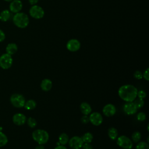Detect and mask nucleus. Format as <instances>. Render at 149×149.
I'll list each match as a JSON object with an SVG mask.
<instances>
[{"label":"nucleus","mask_w":149,"mask_h":149,"mask_svg":"<svg viewBox=\"0 0 149 149\" xmlns=\"http://www.w3.org/2000/svg\"><path fill=\"white\" fill-rule=\"evenodd\" d=\"M137 89L133 85L122 86L118 90L119 97L126 102H133L137 97Z\"/></svg>","instance_id":"nucleus-1"},{"label":"nucleus","mask_w":149,"mask_h":149,"mask_svg":"<svg viewBox=\"0 0 149 149\" xmlns=\"http://www.w3.org/2000/svg\"><path fill=\"white\" fill-rule=\"evenodd\" d=\"M14 24L20 29L26 28L29 24V17L27 14L24 12H18L14 15L12 18Z\"/></svg>","instance_id":"nucleus-2"},{"label":"nucleus","mask_w":149,"mask_h":149,"mask_svg":"<svg viewBox=\"0 0 149 149\" xmlns=\"http://www.w3.org/2000/svg\"><path fill=\"white\" fill-rule=\"evenodd\" d=\"M32 137L38 144L42 145L48 141L49 134L45 130L36 129L33 132Z\"/></svg>","instance_id":"nucleus-3"},{"label":"nucleus","mask_w":149,"mask_h":149,"mask_svg":"<svg viewBox=\"0 0 149 149\" xmlns=\"http://www.w3.org/2000/svg\"><path fill=\"white\" fill-rule=\"evenodd\" d=\"M29 14L31 17L35 19H40L44 17L45 12L42 7L37 5H34L29 9Z\"/></svg>","instance_id":"nucleus-4"},{"label":"nucleus","mask_w":149,"mask_h":149,"mask_svg":"<svg viewBox=\"0 0 149 149\" xmlns=\"http://www.w3.org/2000/svg\"><path fill=\"white\" fill-rule=\"evenodd\" d=\"M10 101L13 107L16 108H22L24 105L26 100L22 94L15 93L11 95Z\"/></svg>","instance_id":"nucleus-5"},{"label":"nucleus","mask_w":149,"mask_h":149,"mask_svg":"<svg viewBox=\"0 0 149 149\" xmlns=\"http://www.w3.org/2000/svg\"><path fill=\"white\" fill-rule=\"evenodd\" d=\"M116 143L120 147L123 149H131L133 147L132 140L128 137L124 135L118 137Z\"/></svg>","instance_id":"nucleus-6"},{"label":"nucleus","mask_w":149,"mask_h":149,"mask_svg":"<svg viewBox=\"0 0 149 149\" xmlns=\"http://www.w3.org/2000/svg\"><path fill=\"white\" fill-rule=\"evenodd\" d=\"M13 63V59L12 55L7 53L2 54L0 56V66L3 69L10 68Z\"/></svg>","instance_id":"nucleus-7"},{"label":"nucleus","mask_w":149,"mask_h":149,"mask_svg":"<svg viewBox=\"0 0 149 149\" xmlns=\"http://www.w3.org/2000/svg\"><path fill=\"white\" fill-rule=\"evenodd\" d=\"M81 47L80 41L75 38L69 40L66 44V48L70 52L77 51Z\"/></svg>","instance_id":"nucleus-8"},{"label":"nucleus","mask_w":149,"mask_h":149,"mask_svg":"<svg viewBox=\"0 0 149 149\" xmlns=\"http://www.w3.org/2000/svg\"><path fill=\"white\" fill-rule=\"evenodd\" d=\"M69 145L73 149H79L81 148L84 142L81 137L79 136H73L69 140Z\"/></svg>","instance_id":"nucleus-9"},{"label":"nucleus","mask_w":149,"mask_h":149,"mask_svg":"<svg viewBox=\"0 0 149 149\" xmlns=\"http://www.w3.org/2000/svg\"><path fill=\"white\" fill-rule=\"evenodd\" d=\"M89 121L94 126L100 125L103 121L102 116L99 112H94L91 113L89 116Z\"/></svg>","instance_id":"nucleus-10"},{"label":"nucleus","mask_w":149,"mask_h":149,"mask_svg":"<svg viewBox=\"0 0 149 149\" xmlns=\"http://www.w3.org/2000/svg\"><path fill=\"white\" fill-rule=\"evenodd\" d=\"M10 2L9 10L11 13L15 14L21 11L23 8V3L20 0H12Z\"/></svg>","instance_id":"nucleus-11"},{"label":"nucleus","mask_w":149,"mask_h":149,"mask_svg":"<svg viewBox=\"0 0 149 149\" xmlns=\"http://www.w3.org/2000/svg\"><path fill=\"white\" fill-rule=\"evenodd\" d=\"M123 111L127 115H133L136 113L137 108L133 102H127L123 105Z\"/></svg>","instance_id":"nucleus-12"},{"label":"nucleus","mask_w":149,"mask_h":149,"mask_svg":"<svg viewBox=\"0 0 149 149\" xmlns=\"http://www.w3.org/2000/svg\"><path fill=\"white\" fill-rule=\"evenodd\" d=\"M116 112V107L112 104H108L105 105L102 109V112L104 115L107 117L113 116L115 114Z\"/></svg>","instance_id":"nucleus-13"},{"label":"nucleus","mask_w":149,"mask_h":149,"mask_svg":"<svg viewBox=\"0 0 149 149\" xmlns=\"http://www.w3.org/2000/svg\"><path fill=\"white\" fill-rule=\"evenodd\" d=\"M12 120L15 125L21 126L25 123L26 121V117L23 113H17L13 116Z\"/></svg>","instance_id":"nucleus-14"},{"label":"nucleus","mask_w":149,"mask_h":149,"mask_svg":"<svg viewBox=\"0 0 149 149\" xmlns=\"http://www.w3.org/2000/svg\"><path fill=\"white\" fill-rule=\"evenodd\" d=\"M41 88L44 91H49L52 87V81L49 79H45L41 83Z\"/></svg>","instance_id":"nucleus-15"},{"label":"nucleus","mask_w":149,"mask_h":149,"mask_svg":"<svg viewBox=\"0 0 149 149\" xmlns=\"http://www.w3.org/2000/svg\"><path fill=\"white\" fill-rule=\"evenodd\" d=\"M18 49V47L16 44L11 42L9 43L6 47V53L10 55H12L15 54Z\"/></svg>","instance_id":"nucleus-16"},{"label":"nucleus","mask_w":149,"mask_h":149,"mask_svg":"<svg viewBox=\"0 0 149 149\" xmlns=\"http://www.w3.org/2000/svg\"><path fill=\"white\" fill-rule=\"evenodd\" d=\"M80 109L81 113L84 115H88L90 114L92 110L90 105L86 102H83L80 104Z\"/></svg>","instance_id":"nucleus-17"},{"label":"nucleus","mask_w":149,"mask_h":149,"mask_svg":"<svg viewBox=\"0 0 149 149\" xmlns=\"http://www.w3.org/2000/svg\"><path fill=\"white\" fill-rule=\"evenodd\" d=\"M12 13L9 10L5 9L0 13V20L3 22L9 20L11 18Z\"/></svg>","instance_id":"nucleus-18"},{"label":"nucleus","mask_w":149,"mask_h":149,"mask_svg":"<svg viewBox=\"0 0 149 149\" xmlns=\"http://www.w3.org/2000/svg\"><path fill=\"white\" fill-rule=\"evenodd\" d=\"M108 135L111 140H115L118 137V130L115 127H111L108 130Z\"/></svg>","instance_id":"nucleus-19"},{"label":"nucleus","mask_w":149,"mask_h":149,"mask_svg":"<svg viewBox=\"0 0 149 149\" xmlns=\"http://www.w3.org/2000/svg\"><path fill=\"white\" fill-rule=\"evenodd\" d=\"M37 103L33 100H29L25 102L24 107L27 110H32L34 109L36 107Z\"/></svg>","instance_id":"nucleus-20"},{"label":"nucleus","mask_w":149,"mask_h":149,"mask_svg":"<svg viewBox=\"0 0 149 149\" xmlns=\"http://www.w3.org/2000/svg\"><path fill=\"white\" fill-rule=\"evenodd\" d=\"M59 143H60V144L63 146L65 145L66 144H67L69 141V136H68L67 134L63 133L62 134H61L59 136Z\"/></svg>","instance_id":"nucleus-21"},{"label":"nucleus","mask_w":149,"mask_h":149,"mask_svg":"<svg viewBox=\"0 0 149 149\" xmlns=\"http://www.w3.org/2000/svg\"><path fill=\"white\" fill-rule=\"evenodd\" d=\"M81 138L84 143H90L93 139V135L90 132H87L84 134Z\"/></svg>","instance_id":"nucleus-22"},{"label":"nucleus","mask_w":149,"mask_h":149,"mask_svg":"<svg viewBox=\"0 0 149 149\" xmlns=\"http://www.w3.org/2000/svg\"><path fill=\"white\" fill-rule=\"evenodd\" d=\"M8 137L5 134L0 131V147L5 146L8 143Z\"/></svg>","instance_id":"nucleus-23"},{"label":"nucleus","mask_w":149,"mask_h":149,"mask_svg":"<svg viewBox=\"0 0 149 149\" xmlns=\"http://www.w3.org/2000/svg\"><path fill=\"white\" fill-rule=\"evenodd\" d=\"M141 133L139 132H134L132 135V139L134 143H137L141 139Z\"/></svg>","instance_id":"nucleus-24"},{"label":"nucleus","mask_w":149,"mask_h":149,"mask_svg":"<svg viewBox=\"0 0 149 149\" xmlns=\"http://www.w3.org/2000/svg\"><path fill=\"white\" fill-rule=\"evenodd\" d=\"M133 102L134 103V104L136 106L137 109L142 108L143 107L144 104V102L143 99H141V98H138L137 99H135L133 101Z\"/></svg>","instance_id":"nucleus-25"},{"label":"nucleus","mask_w":149,"mask_h":149,"mask_svg":"<svg viewBox=\"0 0 149 149\" xmlns=\"http://www.w3.org/2000/svg\"><path fill=\"white\" fill-rule=\"evenodd\" d=\"M27 123L28 126L31 128H34L37 125L36 120L32 117H30L28 118V119L27 120Z\"/></svg>","instance_id":"nucleus-26"},{"label":"nucleus","mask_w":149,"mask_h":149,"mask_svg":"<svg viewBox=\"0 0 149 149\" xmlns=\"http://www.w3.org/2000/svg\"><path fill=\"white\" fill-rule=\"evenodd\" d=\"M136 149H149V147L147 143L144 141H141L136 145Z\"/></svg>","instance_id":"nucleus-27"},{"label":"nucleus","mask_w":149,"mask_h":149,"mask_svg":"<svg viewBox=\"0 0 149 149\" xmlns=\"http://www.w3.org/2000/svg\"><path fill=\"white\" fill-rule=\"evenodd\" d=\"M137 119L139 121H144L146 119V115L144 112H140L137 115Z\"/></svg>","instance_id":"nucleus-28"},{"label":"nucleus","mask_w":149,"mask_h":149,"mask_svg":"<svg viewBox=\"0 0 149 149\" xmlns=\"http://www.w3.org/2000/svg\"><path fill=\"white\" fill-rule=\"evenodd\" d=\"M146 93L143 91V90H140V91H137V97H138V98H141V99H144V98L146 97Z\"/></svg>","instance_id":"nucleus-29"},{"label":"nucleus","mask_w":149,"mask_h":149,"mask_svg":"<svg viewBox=\"0 0 149 149\" xmlns=\"http://www.w3.org/2000/svg\"><path fill=\"white\" fill-rule=\"evenodd\" d=\"M134 77L138 80L141 79L143 77V73L140 70H136L134 73Z\"/></svg>","instance_id":"nucleus-30"},{"label":"nucleus","mask_w":149,"mask_h":149,"mask_svg":"<svg viewBox=\"0 0 149 149\" xmlns=\"http://www.w3.org/2000/svg\"><path fill=\"white\" fill-rule=\"evenodd\" d=\"M143 77L144 78V79L147 81H148L149 80V69L147 68L146 70L143 73Z\"/></svg>","instance_id":"nucleus-31"},{"label":"nucleus","mask_w":149,"mask_h":149,"mask_svg":"<svg viewBox=\"0 0 149 149\" xmlns=\"http://www.w3.org/2000/svg\"><path fill=\"white\" fill-rule=\"evenodd\" d=\"M81 121L83 123H84V124H86L87 123H88L90 121H89V118L87 115H83L81 118Z\"/></svg>","instance_id":"nucleus-32"},{"label":"nucleus","mask_w":149,"mask_h":149,"mask_svg":"<svg viewBox=\"0 0 149 149\" xmlns=\"http://www.w3.org/2000/svg\"><path fill=\"white\" fill-rule=\"evenodd\" d=\"M5 37H6V35L4 33V31L0 29V42L3 41L5 39Z\"/></svg>","instance_id":"nucleus-33"},{"label":"nucleus","mask_w":149,"mask_h":149,"mask_svg":"<svg viewBox=\"0 0 149 149\" xmlns=\"http://www.w3.org/2000/svg\"><path fill=\"white\" fill-rule=\"evenodd\" d=\"M81 147L83 148V149H93L92 146L90 143H83Z\"/></svg>","instance_id":"nucleus-34"},{"label":"nucleus","mask_w":149,"mask_h":149,"mask_svg":"<svg viewBox=\"0 0 149 149\" xmlns=\"http://www.w3.org/2000/svg\"><path fill=\"white\" fill-rule=\"evenodd\" d=\"M28 1H29V3L31 5H36L38 2V0H28Z\"/></svg>","instance_id":"nucleus-35"},{"label":"nucleus","mask_w":149,"mask_h":149,"mask_svg":"<svg viewBox=\"0 0 149 149\" xmlns=\"http://www.w3.org/2000/svg\"><path fill=\"white\" fill-rule=\"evenodd\" d=\"M54 149H67V148L64 146L59 145V146H58L57 147H56Z\"/></svg>","instance_id":"nucleus-36"},{"label":"nucleus","mask_w":149,"mask_h":149,"mask_svg":"<svg viewBox=\"0 0 149 149\" xmlns=\"http://www.w3.org/2000/svg\"><path fill=\"white\" fill-rule=\"evenodd\" d=\"M35 149H45V148H44V147L42 145L39 144V146L36 147Z\"/></svg>","instance_id":"nucleus-37"},{"label":"nucleus","mask_w":149,"mask_h":149,"mask_svg":"<svg viewBox=\"0 0 149 149\" xmlns=\"http://www.w3.org/2000/svg\"><path fill=\"white\" fill-rule=\"evenodd\" d=\"M6 2H11L12 0H4Z\"/></svg>","instance_id":"nucleus-38"},{"label":"nucleus","mask_w":149,"mask_h":149,"mask_svg":"<svg viewBox=\"0 0 149 149\" xmlns=\"http://www.w3.org/2000/svg\"><path fill=\"white\" fill-rule=\"evenodd\" d=\"M2 127L0 126V131H2Z\"/></svg>","instance_id":"nucleus-39"},{"label":"nucleus","mask_w":149,"mask_h":149,"mask_svg":"<svg viewBox=\"0 0 149 149\" xmlns=\"http://www.w3.org/2000/svg\"><path fill=\"white\" fill-rule=\"evenodd\" d=\"M147 130L148 131V125H147Z\"/></svg>","instance_id":"nucleus-40"}]
</instances>
